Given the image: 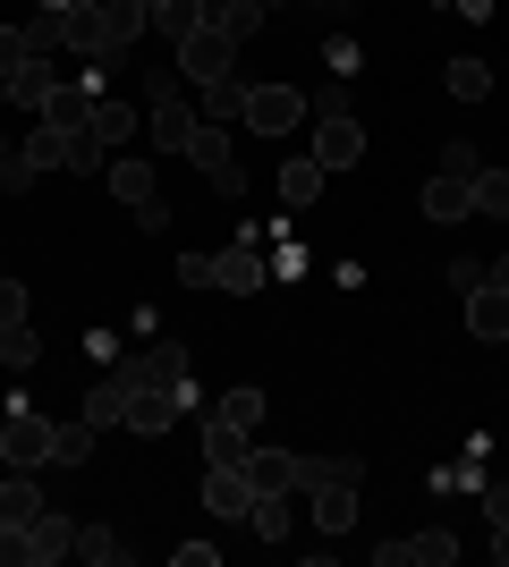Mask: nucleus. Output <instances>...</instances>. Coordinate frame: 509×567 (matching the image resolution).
I'll use <instances>...</instances> for the list:
<instances>
[{
	"label": "nucleus",
	"mask_w": 509,
	"mask_h": 567,
	"mask_svg": "<svg viewBox=\"0 0 509 567\" xmlns=\"http://www.w3.org/2000/svg\"><path fill=\"white\" fill-rule=\"evenodd\" d=\"M43 118L51 127H85V118H94V85H85V76H60L51 102H43Z\"/></svg>",
	"instance_id": "19"
},
{
	"label": "nucleus",
	"mask_w": 509,
	"mask_h": 567,
	"mask_svg": "<svg viewBox=\"0 0 509 567\" xmlns=\"http://www.w3.org/2000/svg\"><path fill=\"white\" fill-rule=\"evenodd\" d=\"M77 415H85L94 432H120V424H128V381H120V373H102L94 390H85V406H77Z\"/></svg>",
	"instance_id": "17"
},
{
	"label": "nucleus",
	"mask_w": 509,
	"mask_h": 567,
	"mask_svg": "<svg viewBox=\"0 0 509 567\" xmlns=\"http://www.w3.org/2000/svg\"><path fill=\"white\" fill-rule=\"evenodd\" d=\"M492 559H501V567H509V517H501V525H492Z\"/></svg>",
	"instance_id": "44"
},
{
	"label": "nucleus",
	"mask_w": 509,
	"mask_h": 567,
	"mask_svg": "<svg viewBox=\"0 0 509 567\" xmlns=\"http://www.w3.org/2000/svg\"><path fill=\"white\" fill-rule=\"evenodd\" d=\"M85 136H94V144H102V153H120V144H128V136H145V118L128 111V102H120V94H94V118H85Z\"/></svg>",
	"instance_id": "15"
},
{
	"label": "nucleus",
	"mask_w": 509,
	"mask_h": 567,
	"mask_svg": "<svg viewBox=\"0 0 509 567\" xmlns=\"http://www.w3.org/2000/svg\"><path fill=\"white\" fill-rule=\"evenodd\" d=\"M246 483L255 492H306V457L297 450H246Z\"/></svg>",
	"instance_id": "12"
},
{
	"label": "nucleus",
	"mask_w": 509,
	"mask_h": 567,
	"mask_svg": "<svg viewBox=\"0 0 509 567\" xmlns=\"http://www.w3.org/2000/svg\"><path fill=\"white\" fill-rule=\"evenodd\" d=\"M306 111H315V102L297 94V85H246V118H238V127H255V136H289Z\"/></svg>",
	"instance_id": "6"
},
{
	"label": "nucleus",
	"mask_w": 509,
	"mask_h": 567,
	"mask_svg": "<svg viewBox=\"0 0 509 567\" xmlns=\"http://www.w3.org/2000/svg\"><path fill=\"white\" fill-rule=\"evenodd\" d=\"M246 424H230V415H204V466H246Z\"/></svg>",
	"instance_id": "21"
},
{
	"label": "nucleus",
	"mask_w": 509,
	"mask_h": 567,
	"mask_svg": "<svg viewBox=\"0 0 509 567\" xmlns=\"http://www.w3.org/2000/svg\"><path fill=\"white\" fill-rule=\"evenodd\" d=\"M450 94H459V102H485L492 94V69H485V60H450Z\"/></svg>",
	"instance_id": "33"
},
{
	"label": "nucleus",
	"mask_w": 509,
	"mask_h": 567,
	"mask_svg": "<svg viewBox=\"0 0 509 567\" xmlns=\"http://www.w3.org/2000/svg\"><path fill=\"white\" fill-rule=\"evenodd\" d=\"M357 457H306V483H357Z\"/></svg>",
	"instance_id": "37"
},
{
	"label": "nucleus",
	"mask_w": 509,
	"mask_h": 567,
	"mask_svg": "<svg viewBox=\"0 0 509 567\" xmlns=\"http://www.w3.org/2000/svg\"><path fill=\"white\" fill-rule=\"evenodd\" d=\"M9 85H18V69H0V102H9Z\"/></svg>",
	"instance_id": "47"
},
{
	"label": "nucleus",
	"mask_w": 509,
	"mask_h": 567,
	"mask_svg": "<svg viewBox=\"0 0 509 567\" xmlns=\"http://www.w3.org/2000/svg\"><path fill=\"white\" fill-rule=\"evenodd\" d=\"M315 195H323V162H315V153H297V162H281V204H297V213H306Z\"/></svg>",
	"instance_id": "25"
},
{
	"label": "nucleus",
	"mask_w": 509,
	"mask_h": 567,
	"mask_svg": "<svg viewBox=\"0 0 509 567\" xmlns=\"http://www.w3.org/2000/svg\"><path fill=\"white\" fill-rule=\"evenodd\" d=\"M195 25H204V0H162V9H153V34H162V43H170V51L187 43Z\"/></svg>",
	"instance_id": "27"
},
{
	"label": "nucleus",
	"mask_w": 509,
	"mask_h": 567,
	"mask_svg": "<svg viewBox=\"0 0 509 567\" xmlns=\"http://www.w3.org/2000/svg\"><path fill=\"white\" fill-rule=\"evenodd\" d=\"M0 567H43V550H34V525H0Z\"/></svg>",
	"instance_id": "32"
},
{
	"label": "nucleus",
	"mask_w": 509,
	"mask_h": 567,
	"mask_svg": "<svg viewBox=\"0 0 509 567\" xmlns=\"http://www.w3.org/2000/svg\"><path fill=\"white\" fill-rule=\"evenodd\" d=\"M34 331H0V364H9V373H34Z\"/></svg>",
	"instance_id": "35"
},
{
	"label": "nucleus",
	"mask_w": 509,
	"mask_h": 567,
	"mask_svg": "<svg viewBox=\"0 0 509 567\" xmlns=\"http://www.w3.org/2000/svg\"><path fill=\"white\" fill-rule=\"evenodd\" d=\"M102 178H111V195H120L128 213H136V229H162V220H170V204H162V178H153V162L120 153V162L102 169Z\"/></svg>",
	"instance_id": "4"
},
{
	"label": "nucleus",
	"mask_w": 509,
	"mask_h": 567,
	"mask_svg": "<svg viewBox=\"0 0 509 567\" xmlns=\"http://www.w3.org/2000/svg\"><path fill=\"white\" fill-rule=\"evenodd\" d=\"M77 559H94V567H120L128 543L111 534V525H77Z\"/></svg>",
	"instance_id": "29"
},
{
	"label": "nucleus",
	"mask_w": 509,
	"mask_h": 567,
	"mask_svg": "<svg viewBox=\"0 0 509 567\" xmlns=\"http://www.w3.org/2000/svg\"><path fill=\"white\" fill-rule=\"evenodd\" d=\"M34 550H43V567H51V559H69V550H77V517L43 508V517H34Z\"/></svg>",
	"instance_id": "28"
},
{
	"label": "nucleus",
	"mask_w": 509,
	"mask_h": 567,
	"mask_svg": "<svg viewBox=\"0 0 509 567\" xmlns=\"http://www.w3.org/2000/svg\"><path fill=\"white\" fill-rule=\"evenodd\" d=\"M179 288H213V255H179Z\"/></svg>",
	"instance_id": "42"
},
{
	"label": "nucleus",
	"mask_w": 509,
	"mask_h": 567,
	"mask_svg": "<svg viewBox=\"0 0 509 567\" xmlns=\"http://www.w3.org/2000/svg\"><path fill=\"white\" fill-rule=\"evenodd\" d=\"M204 25H221L230 43H255L264 34V0H204Z\"/></svg>",
	"instance_id": "18"
},
{
	"label": "nucleus",
	"mask_w": 509,
	"mask_h": 567,
	"mask_svg": "<svg viewBox=\"0 0 509 567\" xmlns=\"http://www.w3.org/2000/svg\"><path fill=\"white\" fill-rule=\"evenodd\" d=\"M476 213H492V220H509V169H476Z\"/></svg>",
	"instance_id": "31"
},
{
	"label": "nucleus",
	"mask_w": 509,
	"mask_h": 567,
	"mask_svg": "<svg viewBox=\"0 0 509 567\" xmlns=\"http://www.w3.org/2000/svg\"><path fill=\"white\" fill-rule=\"evenodd\" d=\"M60 76H69V69H51L43 51H34V60H26V69H18V85H9V102H26V111L43 118V102H51V85H60Z\"/></svg>",
	"instance_id": "23"
},
{
	"label": "nucleus",
	"mask_w": 509,
	"mask_h": 567,
	"mask_svg": "<svg viewBox=\"0 0 509 567\" xmlns=\"http://www.w3.org/2000/svg\"><path fill=\"white\" fill-rule=\"evenodd\" d=\"M323 169H357L365 162V127L348 111H315V144H306Z\"/></svg>",
	"instance_id": "7"
},
{
	"label": "nucleus",
	"mask_w": 509,
	"mask_h": 567,
	"mask_svg": "<svg viewBox=\"0 0 509 567\" xmlns=\"http://www.w3.org/2000/svg\"><path fill=\"white\" fill-rule=\"evenodd\" d=\"M94 441H102V432L85 424V415H69V424H51V466H85V457H94Z\"/></svg>",
	"instance_id": "24"
},
{
	"label": "nucleus",
	"mask_w": 509,
	"mask_h": 567,
	"mask_svg": "<svg viewBox=\"0 0 509 567\" xmlns=\"http://www.w3.org/2000/svg\"><path fill=\"white\" fill-rule=\"evenodd\" d=\"M264 9H272V0H264Z\"/></svg>",
	"instance_id": "49"
},
{
	"label": "nucleus",
	"mask_w": 509,
	"mask_h": 567,
	"mask_svg": "<svg viewBox=\"0 0 509 567\" xmlns=\"http://www.w3.org/2000/svg\"><path fill=\"white\" fill-rule=\"evenodd\" d=\"M213 415H230V424H246V432H255V415H264V390H230V399H221Z\"/></svg>",
	"instance_id": "36"
},
{
	"label": "nucleus",
	"mask_w": 509,
	"mask_h": 567,
	"mask_svg": "<svg viewBox=\"0 0 509 567\" xmlns=\"http://www.w3.org/2000/svg\"><path fill=\"white\" fill-rule=\"evenodd\" d=\"M509 517V483H485V525H501Z\"/></svg>",
	"instance_id": "43"
},
{
	"label": "nucleus",
	"mask_w": 509,
	"mask_h": 567,
	"mask_svg": "<svg viewBox=\"0 0 509 567\" xmlns=\"http://www.w3.org/2000/svg\"><path fill=\"white\" fill-rule=\"evenodd\" d=\"M467 187H476V178H450V169H441L434 187L416 195V204H425V220H467V213H476V195H467Z\"/></svg>",
	"instance_id": "20"
},
{
	"label": "nucleus",
	"mask_w": 509,
	"mask_h": 567,
	"mask_svg": "<svg viewBox=\"0 0 509 567\" xmlns=\"http://www.w3.org/2000/svg\"><path fill=\"white\" fill-rule=\"evenodd\" d=\"M0 331H26V280H0Z\"/></svg>",
	"instance_id": "40"
},
{
	"label": "nucleus",
	"mask_w": 509,
	"mask_h": 567,
	"mask_svg": "<svg viewBox=\"0 0 509 567\" xmlns=\"http://www.w3.org/2000/svg\"><path fill=\"white\" fill-rule=\"evenodd\" d=\"M179 390H128V432H136V441H162L170 424H179Z\"/></svg>",
	"instance_id": "11"
},
{
	"label": "nucleus",
	"mask_w": 509,
	"mask_h": 567,
	"mask_svg": "<svg viewBox=\"0 0 509 567\" xmlns=\"http://www.w3.org/2000/svg\"><path fill=\"white\" fill-rule=\"evenodd\" d=\"M459 313H467V339H485V348H492V339H509V288L476 280V288L459 297Z\"/></svg>",
	"instance_id": "10"
},
{
	"label": "nucleus",
	"mask_w": 509,
	"mask_h": 567,
	"mask_svg": "<svg viewBox=\"0 0 509 567\" xmlns=\"http://www.w3.org/2000/svg\"><path fill=\"white\" fill-rule=\"evenodd\" d=\"M34 60V43H26V25H0V69H26Z\"/></svg>",
	"instance_id": "41"
},
{
	"label": "nucleus",
	"mask_w": 509,
	"mask_h": 567,
	"mask_svg": "<svg viewBox=\"0 0 509 567\" xmlns=\"http://www.w3.org/2000/svg\"><path fill=\"white\" fill-rule=\"evenodd\" d=\"M0 457H9V399H0Z\"/></svg>",
	"instance_id": "46"
},
{
	"label": "nucleus",
	"mask_w": 509,
	"mask_h": 567,
	"mask_svg": "<svg viewBox=\"0 0 509 567\" xmlns=\"http://www.w3.org/2000/svg\"><path fill=\"white\" fill-rule=\"evenodd\" d=\"M195 94H204V118H221V127H230V118H246V76H238V69L213 76V85H195Z\"/></svg>",
	"instance_id": "26"
},
{
	"label": "nucleus",
	"mask_w": 509,
	"mask_h": 567,
	"mask_svg": "<svg viewBox=\"0 0 509 567\" xmlns=\"http://www.w3.org/2000/svg\"><path fill=\"white\" fill-rule=\"evenodd\" d=\"M9 466H51V415L34 399H9Z\"/></svg>",
	"instance_id": "9"
},
{
	"label": "nucleus",
	"mask_w": 509,
	"mask_h": 567,
	"mask_svg": "<svg viewBox=\"0 0 509 567\" xmlns=\"http://www.w3.org/2000/svg\"><path fill=\"white\" fill-rule=\"evenodd\" d=\"M459 559V543L441 534V525H425V534H408V567H450Z\"/></svg>",
	"instance_id": "30"
},
{
	"label": "nucleus",
	"mask_w": 509,
	"mask_h": 567,
	"mask_svg": "<svg viewBox=\"0 0 509 567\" xmlns=\"http://www.w3.org/2000/svg\"><path fill=\"white\" fill-rule=\"evenodd\" d=\"M264 280H272V262H264L255 237H238V246H221V255H213V288H230V297H255Z\"/></svg>",
	"instance_id": "8"
},
{
	"label": "nucleus",
	"mask_w": 509,
	"mask_h": 567,
	"mask_svg": "<svg viewBox=\"0 0 509 567\" xmlns=\"http://www.w3.org/2000/svg\"><path fill=\"white\" fill-rule=\"evenodd\" d=\"M485 280H492V288H509V255H501V262H485Z\"/></svg>",
	"instance_id": "45"
},
{
	"label": "nucleus",
	"mask_w": 509,
	"mask_h": 567,
	"mask_svg": "<svg viewBox=\"0 0 509 567\" xmlns=\"http://www.w3.org/2000/svg\"><path fill=\"white\" fill-rule=\"evenodd\" d=\"M145 9H162V0H145Z\"/></svg>",
	"instance_id": "48"
},
{
	"label": "nucleus",
	"mask_w": 509,
	"mask_h": 567,
	"mask_svg": "<svg viewBox=\"0 0 509 567\" xmlns=\"http://www.w3.org/2000/svg\"><path fill=\"white\" fill-rule=\"evenodd\" d=\"M195 118H204V111H187V85H179V69H153V85H145V136L162 144V153H187Z\"/></svg>",
	"instance_id": "1"
},
{
	"label": "nucleus",
	"mask_w": 509,
	"mask_h": 567,
	"mask_svg": "<svg viewBox=\"0 0 509 567\" xmlns=\"http://www.w3.org/2000/svg\"><path fill=\"white\" fill-rule=\"evenodd\" d=\"M94 169H111V153H102L94 136H77L69 144V178H94Z\"/></svg>",
	"instance_id": "38"
},
{
	"label": "nucleus",
	"mask_w": 509,
	"mask_h": 567,
	"mask_svg": "<svg viewBox=\"0 0 509 567\" xmlns=\"http://www.w3.org/2000/svg\"><path fill=\"white\" fill-rule=\"evenodd\" d=\"M246 508H255L246 466H213V474H204V517H246Z\"/></svg>",
	"instance_id": "14"
},
{
	"label": "nucleus",
	"mask_w": 509,
	"mask_h": 567,
	"mask_svg": "<svg viewBox=\"0 0 509 567\" xmlns=\"http://www.w3.org/2000/svg\"><path fill=\"white\" fill-rule=\"evenodd\" d=\"M187 162L204 169V178H213V195H221V204H246V169H238V153H230V127H221V118H195Z\"/></svg>",
	"instance_id": "2"
},
{
	"label": "nucleus",
	"mask_w": 509,
	"mask_h": 567,
	"mask_svg": "<svg viewBox=\"0 0 509 567\" xmlns=\"http://www.w3.org/2000/svg\"><path fill=\"white\" fill-rule=\"evenodd\" d=\"M51 499H43V483H34V466H18V474H0V525H34Z\"/></svg>",
	"instance_id": "16"
},
{
	"label": "nucleus",
	"mask_w": 509,
	"mask_h": 567,
	"mask_svg": "<svg viewBox=\"0 0 509 567\" xmlns=\"http://www.w3.org/2000/svg\"><path fill=\"white\" fill-rule=\"evenodd\" d=\"M170 60H179V76H187V85H213V76H230V69H238V43H230L221 25H195V34H187L179 51H170Z\"/></svg>",
	"instance_id": "5"
},
{
	"label": "nucleus",
	"mask_w": 509,
	"mask_h": 567,
	"mask_svg": "<svg viewBox=\"0 0 509 567\" xmlns=\"http://www.w3.org/2000/svg\"><path fill=\"white\" fill-rule=\"evenodd\" d=\"M26 43L43 51V60H51V51H60V9H51V0H43V9H34V18H26Z\"/></svg>",
	"instance_id": "34"
},
{
	"label": "nucleus",
	"mask_w": 509,
	"mask_h": 567,
	"mask_svg": "<svg viewBox=\"0 0 509 567\" xmlns=\"http://www.w3.org/2000/svg\"><path fill=\"white\" fill-rule=\"evenodd\" d=\"M306 517H315V534H348L357 525V483H306Z\"/></svg>",
	"instance_id": "13"
},
{
	"label": "nucleus",
	"mask_w": 509,
	"mask_h": 567,
	"mask_svg": "<svg viewBox=\"0 0 509 567\" xmlns=\"http://www.w3.org/2000/svg\"><path fill=\"white\" fill-rule=\"evenodd\" d=\"M85 136V127H51V118H34V136H26V162L34 169H69V144Z\"/></svg>",
	"instance_id": "22"
},
{
	"label": "nucleus",
	"mask_w": 509,
	"mask_h": 567,
	"mask_svg": "<svg viewBox=\"0 0 509 567\" xmlns=\"http://www.w3.org/2000/svg\"><path fill=\"white\" fill-rule=\"evenodd\" d=\"M441 169H450V178H476L485 162H476V144H467V136H450V144H441Z\"/></svg>",
	"instance_id": "39"
},
{
	"label": "nucleus",
	"mask_w": 509,
	"mask_h": 567,
	"mask_svg": "<svg viewBox=\"0 0 509 567\" xmlns=\"http://www.w3.org/2000/svg\"><path fill=\"white\" fill-rule=\"evenodd\" d=\"M111 373H120L128 390H179V399L195 390V364H187V348H179V339H162V348H145V355H120ZM187 406H195V399H187Z\"/></svg>",
	"instance_id": "3"
}]
</instances>
